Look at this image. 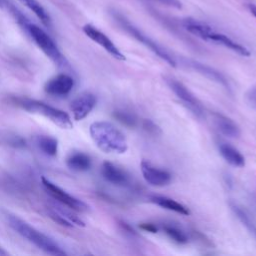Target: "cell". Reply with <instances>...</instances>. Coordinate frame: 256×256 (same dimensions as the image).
I'll list each match as a JSON object with an SVG mask.
<instances>
[{
  "label": "cell",
  "mask_w": 256,
  "mask_h": 256,
  "mask_svg": "<svg viewBox=\"0 0 256 256\" xmlns=\"http://www.w3.org/2000/svg\"><path fill=\"white\" fill-rule=\"evenodd\" d=\"M219 152L223 159L233 167L241 168L245 165V158L241 152L227 143H221L219 145Z\"/></svg>",
  "instance_id": "cell-17"
},
{
  "label": "cell",
  "mask_w": 256,
  "mask_h": 256,
  "mask_svg": "<svg viewBox=\"0 0 256 256\" xmlns=\"http://www.w3.org/2000/svg\"><path fill=\"white\" fill-rule=\"evenodd\" d=\"M7 222L9 226L20 236L28 240L30 243L34 244L39 249L43 250L44 252L56 255V256H63L66 255V252L62 249V247L55 242L52 238L47 236L46 234L42 233L41 231L37 230L26 221L22 220L16 215L7 214L6 215Z\"/></svg>",
  "instance_id": "cell-3"
},
{
  "label": "cell",
  "mask_w": 256,
  "mask_h": 256,
  "mask_svg": "<svg viewBox=\"0 0 256 256\" xmlns=\"http://www.w3.org/2000/svg\"><path fill=\"white\" fill-rule=\"evenodd\" d=\"M19 1H21L25 6H27L40 19V21L45 26L48 27L51 25V19L49 14L37 0H19Z\"/></svg>",
  "instance_id": "cell-20"
},
{
  "label": "cell",
  "mask_w": 256,
  "mask_h": 256,
  "mask_svg": "<svg viewBox=\"0 0 256 256\" xmlns=\"http://www.w3.org/2000/svg\"><path fill=\"white\" fill-rule=\"evenodd\" d=\"M73 87L74 80L71 76L67 74H58L46 82L44 90L51 96L64 97L72 91Z\"/></svg>",
  "instance_id": "cell-12"
},
{
  "label": "cell",
  "mask_w": 256,
  "mask_h": 256,
  "mask_svg": "<svg viewBox=\"0 0 256 256\" xmlns=\"http://www.w3.org/2000/svg\"><path fill=\"white\" fill-rule=\"evenodd\" d=\"M90 136L95 145L105 153L123 154L128 149L125 135L108 121H96L89 127Z\"/></svg>",
  "instance_id": "cell-1"
},
{
  "label": "cell",
  "mask_w": 256,
  "mask_h": 256,
  "mask_svg": "<svg viewBox=\"0 0 256 256\" xmlns=\"http://www.w3.org/2000/svg\"><path fill=\"white\" fill-rule=\"evenodd\" d=\"M97 103L96 96L91 92H84L78 95L70 104V109L73 118L80 121L86 118L89 113L94 109Z\"/></svg>",
  "instance_id": "cell-11"
},
{
  "label": "cell",
  "mask_w": 256,
  "mask_h": 256,
  "mask_svg": "<svg viewBox=\"0 0 256 256\" xmlns=\"http://www.w3.org/2000/svg\"><path fill=\"white\" fill-rule=\"evenodd\" d=\"M139 227L142 230H145V231H148V232H151V233H156L158 231V228L153 223H141Z\"/></svg>",
  "instance_id": "cell-27"
},
{
  "label": "cell",
  "mask_w": 256,
  "mask_h": 256,
  "mask_svg": "<svg viewBox=\"0 0 256 256\" xmlns=\"http://www.w3.org/2000/svg\"><path fill=\"white\" fill-rule=\"evenodd\" d=\"M142 127L143 129L149 133V134H152V135H158L161 133V129L159 128V126H157L153 121L149 120V119H145L143 122H142Z\"/></svg>",
  "instance_id": "cell-24"
},
{
  "label": "cell",
  "mask_w": 256,
  "mask_h": 256,
  "mask_svg": "<svg viewBox=\"0 0 256 256\" xmlns=\"http://www.w3.org/2000/svg\"><path fill=\"white\" fill-rule=\"evenodd\" d=\"M150 201L163 209L173 211V212H176L181 215L187 216V215H190V213H191L190 210L186 206H184L180 202H178L172 198L166 197V196L153 195L150 197Z\"/></svg>",
  "instance_id": "cell-16"
},
{
  "label": "cell",
  "mask_w": 256,
  "mask_h": 256,
  "mask_svg": "<svg viewBox=\"0 0 256 256\" xmlns=\"http://www.w3.org/2000/svg\"><path fill=\"white\" fill-rule=\"evenodd\" d=\"M11 101L14 105L25 111L42 115L62 129H71L73 127L72 119L66 112L42 101L25 97H13Z\"/></svg>",
  "instance_id": "cell-4"
},
{
  "label": "cell",
  "mask_w": 256,
  "mask_h": 256,
  "mask_svg": "<svg viewBox=\"0 0 256 256\" xmlns=\"http://www.w3.org/2000/svg\"><path fill=\"white\" fill-rule=\"evenodd\" d=\"M115 119H117L123 125L132 128L137 125V117L130 111L127 110H116L113 113Z\"/></svg>",
  "instance_id": "cell-23"
},
{
  "label": "cell",
  "mask_w": 256,
  "mask_h": 256,
  "mask_svg": "<svg viewBox=\"0 0 256 256\" xmlns=\"http://www.w3.org/2000/svg\"><path fill=\"white\" fill-rule=\"evenodd\" d=\"M140 168L143 178L148 184L152 186L164 187L169 185L172 180V176L168 171L160 169L148 161H142Z\"/></svg>",
  "instance_id": "cell-10"
},
{
  "label": "cell",
  "mask_w": 256,
  "mask_h": 256,
  "mask_svg": "<svg viewBox=\"0 0 256 256\" xmlns=\"http://www.w3.org/2000/svg\"><path fill=\"white\" fill-rule=\"evenodd\" d=\"M101 175L108 183L118 187H125L130 183L128 174L118 166L108 161L103 162L101 167Z\"/></svg>",
  "instance_id": "cell-14"
},
{
  "label": "cell",
  "mask_w": 256,
  "mask_h": 256,
  "mask_svg": "<svg viewBox=\"0 0 256 256\" xmlns=\"http://www.w3.org/2000/svg\"><path fill=\"white\" fill-rule=\"evenodd\" d=\"M18 21L23 26V28L27 31L31 39L34 43L41 49V51L55 64L58 66H66L67 61L64 55L59 50L58 46L54 42V40L38 25L28 21L22 15L18 17Z\"/></svg>",
  "instance_id": "cell-5"
},
{
  "label": "cell",
  "mask_w": 256,
  "mask_h": 256,
  "mask_svg": "<svg viewBox=\"0 0 256 256\" xmlns=\"http://www.w3.org/2000/svg\"><path fill=\"white\" fill-rule=\"evenodd\" d=\"M231 209L234 211V213L236 214L238 219L242 222V224L248 229V231L256 239V224L253 222V220L250 218V216L246 213V211L235 204H231Z\"/></svg>",
  "instance_id": "cell-21"
},
{
  "label": "cell",
  "mask_w": 256,
  "mask_h": 256,
  "mask_svg": "<svg viewBox=\"0 0 256 256\" xmlns=\"http://www.w3.org/2000/svg\"><path fill=\"white\" fill-rule=\"evenodd\" d=\"M37 145L39 149L48 156H55L58 152V141L51 136L42 135L37 138Z\"/></svg>",
  "instance_id": "cell-19"
},
{
  "label": "cell",
  "mask_w": 256,
  "mask_h": 256,
  "mask_svg": "<svg viewBox=\"0 0 256 256\" xmlns=\"http://www.w3.org/2000/svg\"><path fill=\"white\" fill-rule=\"evenodd\" d=\"M41 182L47 193L58 203L61 205L76 211V212H87L89 211V206L82 200L70 195L61 187L56 185L55 183L51 182L49 179L42 177Z\"/></svg>",
  "instance_id": "cell-7"
},
{
  "label": "cell",
  "mask_w": 256,
  "mask_h": 256,
  "mask_svg": "<svg viewBox=\"0 0 256 256\" xmlns=\"http://www.w3.org/2000/svg\"><path fill=\"white\" fill-rule=\"evenodd\" d=\"M166 83L182 103L198 118L204 115V109L197 97L180 81L174 78H166Z\"/></svg>",
  "instance_id": "cell-8"
},
{
  "label": "cell",
  "mask_w": 256,
  "mask_h": 256,
  "mask_svg": "<svg viewBox=\"0 0 256 256\" xmlns=\"http://www.w3.org/2000/svg\"><path fill=\"white\" fill-rule=\"evenodd\" d=\"M245 100L250 107L256 109V84L250 87L249 90L246 92Z\"/></svg>",
  "instance_id": "cell-25"
},
{
  "label": "cell",
  "mask_w": 256,
  "mask_h": 256,
  "mask_svg": "<svg viewBox=\"0 0 256 256\" xmlns=\"http://www.w3.org/2000/svg\"><path fill=\"white\" fill-rule=\"evenodd\" d=\"M82 30L88 38H90L92 41L100 45L106 52H108L115 59L120 61H124L126 59L125 55L118 49V47L113 43V41L106 34L97 29L92 24H85Z\"/></svg>",
  "instance_id": "cell-9"
},
{
  "label": "cell",
  "mask_w": 256,
  "mask_h": 256,
  "mask_svg": "<svg viewBox=\"0 0 256 256\" xmlns=\"http://www.w3.org/2000/svg\"><path fill=\"white\" fill-rule=\"evenodd\" d=\"M67 166L74 171H87L91 168V158L83 152H74L66 160Z\"/></svg>",
  "instance_id": "cell-18"
},
{
  "label": "cell",
  "mask_w": 256,
  "mask_h": 256,
  "mask_svg": "<svg viewBox=\"0 0 256 256\" xmlns=\"http://www.w3.org/2000/svg\"><path fill=\"white\" fill-rule=\"evenodd\" d=\"M5 254H6V252L0 247V255H5Z\"/></svg>",
  "instance_id": "cell-29"
},
{
  "label": "cell",
  "mask_w": 256,
  "mask_h": 256,
  "mask_svg": "<svg viewBox=\"0 0 256 256\" xmlns=\"http://www.w3.org/2000/svg\"><path fill=\"white\" fill-rule=\"evenodd\" d=\"M212 122L216 130L228 138L236 139L241 135V130L238 124L233 119L222 113L213 112Z\"/></svg>",
  "instance_id": "cell-13"
},
{
  "label": "cell",
  "mask_w": 256,
  "mask_h": 256,
  "mask_svg": "<svg viewBox=\"0 0 256 256\" xmlns=\"http://www.w3.org/2000/svg\"><path fill=\"white\" fill-rule=\"evenodd\" d=\"M182 25L186 31L193 34L194 36H197L202 40L221 45L244 57H249L251 55V52L249 51L248 48L233 40L229 36L216 31L213 27H211L205 22L187 17L182 20Z\"/></svg>",
  "instance_id": "cell-2"
},
{
  "label": "cell",
  "mask_w": 256,
  "mask_h": 256,
  "mask_svg": "<svg viewBox=\"0 0 256 256\" xmlns=\"http://www.w3.org/2000/svg\"><path fill=\"white\" fill-rule=\"evenodd\" d=\"M113 17L118 23V25L125 30L130 36L135 38L138 42L142 43L144 46H146L148 49H150L154 54H156L159 58H161L163 61L168 63L172 67L177 66V62L175 58L166 51L161 45H159L157 42H155L153 39H151L149 36H147L145 33H143L140 29L135 27L129 20H127L122 14L119 13H113Z\"/></svg>",
  "instance_id": "cell-6"
},
{
  "label": "cell",
  "mask_w": 256,
  "mask_h": 256,
  "mask_svg": "<svg viewBox=\"0 0 256 256\" xmlns=\"http://www.w3.org/2000/svg\"><path fill=\"white\" fill-rule=\"evenodd\" d=\"M164 233L178 244H185L188 242L187 235L177 226L171 224H165L162 227Z\"/></svg>",
  "instance_id": "cell-22"
},
{
  "label": "cell",
  "mask_w": 256,
  "mask_h": 256,
  "mask_svg": "<svg viewBox=\"0 0 256 256\" xmlns=\"http://www.w3.org/2000/svg\"><path fill=\"white\" fill-rule=\"evenodd\" d=\"M185 63H187V65L189 67H191L193 70L200 73L201 75H203V76L207 77L208 79H210L212 81H215L218 84L222 85L225 89H227V90L230 89V85H229L228 80L218 70H216V69H214V68H212V67H210L206 64L195 61V60H185Z\"/></svg>",
  "instance_id": "cell-15"
},
{
  "label": "cell",
  "mask_w": 256,
  "mask_h": 256,
  "mask_svg": "<svg viewBox=\"0 0 256 256\" xmlns=\"http://www.w3.org/2000/svg\"><path fill=\"white\" fill-rule=\"evenodd\" d=\"M156 2H159L163 5H166V6H169V7H173V8H176V9H180L182 7V4L179 0H154Z\"/></svg>",
  "instance_id": "cell-26"
},
{
  "label": "cell",
  "mask_w": 256,
  "mask_h": 256,
  "mask_svg": "<svg viewBox=\"0 0 256 256\" xmlns=\"http://www.w3.org/2000/svg\"><path fill=\"white\" fill-rule=\"evenodd\" d=\"M3 5V0H0V6Z\"/></svg>",
  "instance_id": "cell-30"
},
{
  "label": "cell",
  "mask_w": 256,
  "mask_h": 256,
  "mask_svg": "<svg viewBox=\"0 0 256 256\" xmlns=\"http://www.w3.org/2000/svg\"><path fill=\"white\" fill-rule=\"evenodd\" d=\"M248 9H249V11L251 12V14H252L254 17H256V5H254V4H249V5H248Z\"/></svg>",
  "instance_id": "cell-28"
}]
</instances>
